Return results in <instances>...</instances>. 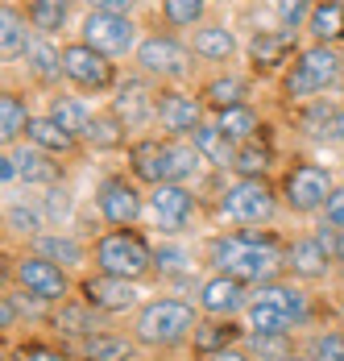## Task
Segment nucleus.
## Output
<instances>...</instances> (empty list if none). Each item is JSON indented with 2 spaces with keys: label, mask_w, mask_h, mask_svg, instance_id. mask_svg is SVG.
I'll return each instance as SVG.
<instances>
[{
  "label": "nucleus",
  "mask_w": 344,
  "mask_h": 361,
  "mask_svg": "<svg viewBox=\"0 0 344 361\" xmlns=\"http://www.w3.org/2000/svg\"><path fill=\"white\" fill-rule=\"evenodd\" d=\"M96 204L108 224H133L141 216V191L129 179H104Z\"/></svg>",
  "instance_id": "nucleus-9"
},
{
  "label": "nucleus",
  "mask_w": 344,
  "mask_h": 361,
  "mask_svg": "<svg viewBox=\"0 0 344 361\" xmlns=\"http://www.w3.org/2000/svg\"><path fill=\"white\" fill-rule=\"evenodd\" d=\"M83 357L87 361H129L133 357V345L116 332H96L83 341Z\"/></svg>",
  "instance_id": "nucleus-20"
},
{
  "label": "nucleus",
  "mask_w": 344,
  "mask_h": 361,
  "mask_svg": "<svg viewBox=\"0 0 344 361\" xmlns=\"http://www.w3.org/2000/svg\"><path fill=\"white\" fill-rule=\"evenodd\" d=\"M233 46H237V42H233L228 30H199V34H195V50L207 54V59H228Z\"/></svg>",
  "instance_id": "nucleus-35"
},
{
  "label": "nucleus",
  "mask_w": 344,
  "mask_h": 361,
  "mask_svg": "<svg viewBox=\"0 0 344 361\" xmlns=\"http://www.w3.org/2000/svg\"><path fill=\"white\" fill-rule=\"evenodd\" d=\"M220 129H224V137H228V142H249V137H253V129H257V116L245 109V104L224 109V112H220Z\"/></svg>",
  "instance_id": "nucleus-28"
},
{
  "label": "nucleus",
  "mask_w": 344,
  "mask_h": 361,
  "mask_svg": "<svg viewBox=\"0 0 344 361\" xmlns=\"http://www.w3.org/2000/svg\"><path fill=\"white\" fill-rule=\"evenodd\" d=\"M211 361H249V357L237 353V349H220V353H211Z\"/></svg>",
  "instance_id": "nucleus-51"
},
{
  "label": "nucleus",
  "mask_w": 344,
  "mask_h": 361,
  "mask_svg": "<svg viewBox=\"0 0 344 361\" xmlns=\"http://www.w3.org/2000/svg\"><path fill=\"white\" fill-rule=\"evenodd\" d=\"M34 25L37 30H59L67 21V0H34Z\"/></svg>",
  "instance_id": "nucleus-36"
},
{
  "label": "nucleus",
  "mask_w": 344,
  "mask_h": 361,
  "mask_svg": "<svg viewBox=\"0 0 344 361\" xmlns=\"http://www.w3.org/2000/svg\"><path fill=\"white\" fill-rule=\"evenodd\" d=\"M149 204H154V212H158V220H162L166 228L187 224L191 208H195V200H191V191H187L183 183H158V187L149 191Z\"/></svg>",
  "instance_id": "nucleus-13"
},
{
  "label": "nucleus",
  "mask_w": 344,
  "mask_h": 361,
  "mask_svg": "<svg viewBox=\"0 0 344 361\" xmlns=\"http://www.w3.org/2000/svg\"><path fill=\"white\" fill-rule=\"evenodd\" d=\"M336 137L344 142V112H340V121H336Z\"/></svg>",
  "instance_id": "nucleus-52"
},
{
  "label": "nucleus",
  "mask_w": 344,
  "mask_h": 361,
  "mask_svg": "<svg viewBox=\"0 0 344 361\" xmlns=\"http://www.w3.org/2000/svg\"><path fill=\"white\" fill-rule=\"evenodd\" d=\"M199 162H204V154L195 145L166 142L162 145V183H187L199 171Z\"/></svg>",
  "instance_id": "nucleus-17"
},
{
  "label": "nucleus",
  "mask_w": 344,
  "mask_h": 361,
  "mask_svg": "<svg viewBox=\"0 0 344 361\" xmlns=\"http://www.w3.org/2000/svg\"><path fill=\"white\" fill-rule=\"evenodd\" d=\"M0 112H4V121H0V137L4 142H13L21 129H30V112H25V104L17 96H4L0 100Z\"/></svg>",
  "instance_id": "nucleus-32"
},
{
  "label": "nucleus",
  "mask_w": 344,
  "mask_h": 361,
  "mask_svg": "<svg viewBox=\"0 0 344 361\" xmlns=\"http://www.w3.org/2000/svg\"><path fill=\"white\" fill-rule=\"evenodd\" d=\"M21 361H63V353L42 349V345H25V349H21Z\"/></svg>",
  "instance_id": "nucleus-49"
},
{
  "label": "nucleus",
  "mask_w": 344,
  "mask_h": 361,
  "mask_svg": "<svg viewBox=\"0 0 344 361\" xmlns=\"http://www.w3.org/2000/svg\"><path fill=\"white\" fill-rule=\"evenodd\" d=\"M195 149L204 154V162H216V166H237V149L224 137L220 125H199L195 129Z\"/></svg>",
  "instance_id": "nucleus-18"
},
{
  "label": "nucleus",
  "mask_w": 344,
  "mask_h": 361,
  "mask_svg": "<svg viewBox=\"0 0 344 361\" xmlns=\"http://www.w3.org/2000/svg\"><path fill=\"white\" fill-rule=\"evenodd\" d=\"M83 37L100 54H125L133 46V21L116 17V13H92L87 25H83Z\"/></svg>",
  "instance_id": "nucleus-8"
},
{
  "label": "nucleus",
  "mask_w": 344,
  "mask_h": 361,
  "mask_svg": "<svg viewBox=\"0 0 344 361\" xmlns=\"http://www.w3.org/2000/svg\"><path fill=\"white\" fill-rule=\"evenodd\" d=\"M249 345H253L262 357H278V361L290 357V349H286V336H266V332H253V336H249Z\"/></svg>",
  "instance_id": "nucleus-42"
},
{
  "label": "nucleus",
  "mask_w": 344,
  "mask_h": 361,
  "mask_svg": "<svg viewBox=\"0 0 344 361\" xmlns=\"http://www.w3.org/2000/svg\"><path fill=\"white\" fill-rule=\"evenodd\" d=\"M37 253L50 257V262H63V266H79L83 262V250L70 237H37Z\"/></svg>",
  "instance_id": "nucleus-30"
},
{
  "label": "nucleus",
  "mask_w": 344,
  "mask_h": 361,
  "mask_svg": "<svg viewBox=\"0 0 344 361\" xmlns=\"http://www.w3.org/2000/svg\"><path fill=\"white\" fill-rule=\"evenodd\" d=\"M290 42H295L290 34H257L253 37V59L274 67V63H282V54L290 50Z\"/></svg>",
  "instance_id": "nucleus-31"
},
{
  "label": "nucleus",
  "mask_w": 344,
  "mask_h": 361,
  "mask_svg": "<svg viewBox=\"0 0 344 361\" xmlns=\"http://www.w3.org/2000/svg\"><path fill=\"white\" fill-rule=\"evenodd\" d=\"M241 92H245L241 79H216V83L207 87V100L220 104V109H237V104H241Z\"/></svg>",
  "instance_id": "nucleus-38"
},
{
  "label": "nucleus",
  "mask_w": 344,
  "mask_h": 361,
  "mask_svg": "<svg viewBox=\"0 0 344 361\" xmlns=\"http://www.w3.org/2000/svg\"><path fill=\"white\" fill-rule=\"evenodd\" d=\"M328 257H332V250L324 245V237H303L286 250V266L303 279H319L328 270Z\"/></svg>",
  "instance_id": "nucleus-14"
},
{
  "label": "nucleus",
  "mask_w": 344,
  "mask_h": 361,
  "mask_svg": "<svg viewBox=\"0 0 344 361\" xmlns=\"http://www.w3.org/2000/svg\"><path fill=\"white\" fill-rule=\"evenodd\" d=\"M286 361H315V357H286Z\"/></svg>",
  "instance_id": "nucleus-53"
},
{
  "label": "nucleus",
  "mask_w": 344,
  "mask_h": 361,
  "mask_svg": "<svg viewBox=\"0 0 344 361\" xmlns=\"http://www.w3.org/2000/svg\"><path fill=\"white\" fill-rule=\"evenodd\" d=\"M166 274H183L187 270V253H178V250H158V257H154Z\"/></svg>",
  "instance_id": "nucleus-47"
},
{
  "label": "nucleus",
  "mask_w": 344,
  "mask_h": 361,
  "mask_svg": "<svg viewBox=\"0 0 344 361\" xmlns=\"http://www.w3.org/2000/svg\"><path fill=\"white\" fill-rule=\"evenodd\" d=\"M8 224H13L17 233H37V224H42V220H37L34 208H13V212H8Z\"/></svg>",
  "instance_id": "nucleus-45"
},
{
  "label": "nucleus",
  "mask_w": 344,
  "mask_h": 361,
  "mask_svg": "<svg viewBox=\"0 0 344 361\" xmlns=\"http://www.w3.org/2000/svg\"><path fill=\"white\" fill-rule=\"evenodd\" d=\"M162 4H166V17L174 25H191L204 13V0H162Z\"/></svg>",
  "instance_id": "nucleus-41"
},
{
  "label": "nucleus",
  "mask_w": 344,
  "mask_h": 361,
  "mask_svg": "<svg viewBox=\"0 0 344 361\" xmlns=\"http://www.w3.org/2000/svg\"><path fill=\"white\" fill-rule=\"evenodd\" d=\"M25 59H30V67H34L42 79H50V75L63 71V54H54L46 42H25Z\"/></svg>",
  "instance_id": "nucleus-34"
},
{
  "label": "nucleus",
  "mask_w": 344,
  "mask_h": 361,
  "mask_svg": "<svg viewBox=\"0 0 344 361\" xmlns=\"http://www.w3.org/2000/svg\"><path fill=\"white\" fill-rule=\"evenodd\" d=\"M17 283L30 290L34 299H42V303H59V299L67 295V274H63V266L50 262V257H42V253L17 262Z\"/></svg>",
  "instance_id": "nucleus-7"
},
{
  "label": "nucleus",
  "mask_w": 344,
  "mask_h": 361,
  "mask_svg": "<svg viewBox=\"0 0 344 361\" xmlns=\"http://www.w3.org/2000/svg\"><path fill=\"white\" fill-rule=\"evenodd\" d=\"M253 299H266V303H274V307H282L290 320H307V295L295 287H278V283H270V287H262Z\"/></svg>",
  "instance_id": "nucleus-23"
},
{
  "label": "nucleus",
  "mask_w": 344,
  "mask_h": 361,
  "mask_svg": "<svg viewBox=\"0 0 344 361\" xmlns=\"http://www.w3.org/2000/svg\"><path fill=\"white\" fill-rule=\"evenodd\" d=\"M59 332L67 336H96V316H92V303H63V312L54 316Z\"/></svg>",
  "instance_id": "nucleus-22"
},
{
  "label": "nucleus",
  "mask_w": 344,
  "mask_h": 361,
  "mask_svg": "<svg viewBox=\"0 0 344 361\" xmlns=\"http://www.w3.org/2000/svg\"><path fill=\"white\" fill-rule=\"evenodd\" d=\"M191 328H199L191 303H183V299H154V303H145L137 312L133 332H137L141 345H149V349H171Z\"/></svg>",
  "instance_id": "nucleus-2"
},
{
  "label": "nucleus",
  "mask_w": 344,
  "mask_h": 361,
  "mask_svg": "<svg viewBox=\"0 0 344 361\" xmlns=\"http://www.w3.org/2000/svg\"><path fill=\"white\" fill-rule=\"evenodd\" d=\"M311 357L315 361H344V332H324L311 341Z\"/></svg>",
  "instance_id": "nucleus-39"
},
{
  "label": "nucleus",
  "mask_w": 344,
  "mask_h": 361,
  "mask_svg": "<svg viewBox=\"0 0 344 361\" xmlns=\"http://www.w3.org/2000/svg\"><path fill=\"white\" fill-rule=\"evenodd\" d=\"M83 299L96 307V312H129L137 303V287L129 279H112V274H100V279H87L83 283Z\"/></svg>",
  "instance_id": "nucleus-10"
},
{
  "label": "nucleus",
  "mask_w": 344,
  "mask_h": 361,
  "mask_svg": "<svg viewBox=\"0 0 344 361\" xmlns=\"http://www.w3.org/2000/svg\"><path fill=\"white\" fill-rule=\"evenodd\" d=\"M278 17H282L290 30H295V25L307 17V0H282V4H278Z\"/></svg>",
  "instance_id": "nucleus-46"
},
{
  "label": "nucleus",
  "mask_w": 344,
  "mask_h": 361,
  "mask_svg": "<svg viewBox=\"0 0 344 361\" xmlns=\"http://www.w3.org/2000/svg\"><path fill=\"white\" fill-rule=\"evenodd\" d=\"M50 116L67 129L70 137H79V133H87V129H92V116H87V109H83V104H75V100H67V96H63V100H54Z\"/></svg>",
  "instance_id": "nucleus-29"
},
{
  "label": "nucleus",
  "mask_w": 344,
  "mask_h": 361,
  "mask_svg": "<svg viewBox=\"0 0 344 361\" xmlns=\"http://www.w3.org/2000/svg\"><path fill=\"white\" fill-rule=\"evenodd\" d=\"M17 171H21V179L25 183H59V162H50L42 149H25V154H17Z\"/></svg>",
  "instance_id": "nucleus-24"
},
{
  "label": "nucleus",
  "mask_w": 344,
  "mask_h": 361,
  "mask_svg": "<svg viewBox=\"0 0 344 361\" xmlns=\"http://www.w3.org/2000/svg\"><path fill=\"white\" fill-rule=\"evenodd\" d=\"M129 158H133V171L141 179H149L154 187L162 183V142H137Z\"/></svg>",
  "instance_id": "nucleus-27"
},
{
  "label": "nucleus",
  "mask_w": 344,
  "mask_h": 361,
  "mask_svg": "<svg viewBox=\"0 0 344 361\" xmlns=\"http://www.w3.org/2000/svg\"><path fill=\"white\" fill-rule=\"evenodd\" d=\"M311 34L319 37V42L340 37L344 34V4H336V0H324V4L311 13Z\"/></svg>",
  "instance_id": "nucleus-26"
},
{
  "label": "nucleus",
  "mask_w": 344,
  "mask_h": 361,
  "mask_svg": "<svg viewBox=\"0 0 344 361\" xmlns=\"http://www.w3.org/2000/svg\"><path fill=\"white\" fill-rule=\"evenodd\" d=\"M237 336V328L233 324H199L195 328V349H204V353H220V349H228V341Z\"/></svg>",
  "instance_id": "nucleus-33"
},
{
  "label": "nucleus",
  "mask_w": 344,
  "mask_h": 361,
  "mask_svg": "<svg viewBox=\"0 0 344 361\" xmlns=\"http://www.w3.org/2000/svg\"><path fill=\"white\" fill-rule=\"evenodd\" d=\"M220 212L228 220H237V224H262V220L274 216V191L262 179H241L224 191Z\"/></svg>",
  "instance_id": "nucleus-4"
},
{
  "label": "nucleus",
  "mask_w": 344,
  "mask_h": 361,
  "mask_svg": "<svg viewBox=\"0 0 344 361\" xmlns=\"http://www.w3.org/2000/svg\"><path fill=\"white\" fill-rule=\"evenodd\" d=\"M154 112H158L162 129H171V133H191V129H199V104L187 100V96L166 92V96L154 104Z\"/></svg>",
  "instance_id": "nucleus-15"
},
{
  "label": "nucleus",
  "mask_w": 344,
  "mask_h": 361,
  "mask_svg": "<svg viewBox=\"0 0 344 361\" xmlns=\"http://www.w3.org/2000/svg\"><path fill=\"white\" fill-rule=\"evenodd\" d=\"M87 137L100 145V149L121 145V116H96V121H92V129H87Z\"/></svg>",
  "instance_id": "nucleus-37"
},
{
  "label": "nucleus",
  "mask_w": 344,
  "mask_h": 361,
  "mask_svg": "<svg viewBox=\"0 0 344 361\" xmlns=\"http://www.w3.org/2000/svg\"><path fill=\"white\" fill-rule=\"evenodd\" d=\"M211 262L224 270V274H233V279H270L278 270V250L270 241H262V237H220V241H211Z\"/></svg>",
  "instance_id": "nucleus-1"
},
{
  "label": "nucleus",
  "mask_w": 344,
  "mask_h": 361,
  "mask_svg": "<svg viewBox=\"0 0 344 361\" xmlns=\"http://www.w3.org/2000/svg\"><path fill=\"white\" fill-rule=\"evenodd\" d=\"M336 75H340V59H336L328 46H315V50H307V54L295 63V71H290V79H286V92H290V96L324 92Z\"/></svg>",
  "instance_id": "nucleus-6"
},
{
  "label": "nucleus",
  "mask_w": 344,
  "mask_h": 361,
  "mask_svg": "<svg viewBox=\"0 0 344 361\" xmlns=\"http://www.w3.org/2000/svg\"><path fill=\"white\" fill-rule=\"evenodd\" d=\"M199 307H204L207 316H237L245 307V283L233 279V274L207 279L204 290H199Z\"/></svg>",
  "instance_id": "nucleus-11"
},
{
  "label": "nucleus",
  "mask_w": 344,
  "mask_h": 361,
  "mask_svg": "<svg viewBox=\"0 0 344 361\" xmlns=\"http://www.w3.org/2000/svg\"><path fill=\"white\" fill-rule=\"evenodd\" d=\"M30 142L42 145V149H50V154H67L70 145H75V137H70L54 116H37V121H30Z\"/></svg>",
  "instance_id": "nucleus-21"
},
{
  "label": "nucleus",
  "mask_w": 344,
  "mask_h": 361,
  "mask_svg": "<svg viewBox=\"0 0 344 361\" xmlns=\"http://www.w3.org/2000/svg\"><path fill=\"white\" fill-rule=\"evenodd\" d=\"M340 75H344V63H340Z\"/></svg>",
  "instance_id": "nucleus-54"
},
{
  "label": "nucleus",
  "mask_w": 344,
  "mask_h": 361,
  "mask_svg": "<svg viewBox=\"0 0 344 361\" xmlns=\"http://www.w3.org/2000/svg\"><path fill=\"white\" fill-rule=\"evenodd\" d=\"M332 191H336V187H332V175H328L324 166H315V162H303V166H295V171L286 175V204H290L295 212H315V208H324Z\"/></svg>",
  "instance_id": "nucleus-5"
},
{
  "label": "nucleus",
  "mask_w": 344,
  "mask_h": 361,
  "mask_svg": "<svg viewBox=\"0 0 344 361\" xmlns=\"http://www.w3.org/2000/svg\"><path fill=\"white\" fill-rule=\"evenodd\" d=\"M46 208H50V216H54V220H63V216L70 212L67 191H63V187H54V191H50V204H46Z\"/></svg>",
  "instance_id": "nucleus-48"
},
{
  "label": "nucleus",
  "mask_w": 344,
  "mask_h": 361,
  "mask_svg": "<svg viewBox=\"0 0 344 361\" xmlns=\"http://www.w3.org/2000/svg\"><path fill=\"white\" fill-rule=\"evenodd\" d=\"M324 216H328V224H332V228H344V187H336V191L328 195Z\"/></svg>",
  "instance_id": "nucleus-44"
},
{
  "label": "nucleus",
  "mask_w": 344,
  "mask_h": 361,
  "mask_svg": "<svg viewBox=\"0 0 344 361\" xmlns=\"http://www.w3.org/2000/svg\"><path fill=\"white\" fill-rule=\"evenodd\" d=\"M96 13H116V17H125V8L133 4V0H87Z\"/></svg>",
  "instance_id": "nucleus-50"
},
{
  "label": "nucleus",
  "mask_w": 344,
  "mask_h": 361,
  "mask_svg": "<svg viewBox=\"0 0 344 361\" xmlns=\"http://www.w3.org/2000/svg\"><path fill=\"white\" fill-rule=\"evenodd\" d=\"M141 63H145V71H158V75H178L187 67V50L171 42V37H149L145 46H141Z\"/></svg>",
  "instance_id": "nucleus-16"
},
{
  "label": "nucleus",
  "mask_w": 344,
  "mask_h": 361,
  "mask_svg": "<svg viewBox=\"0 0 344 361\" xmlns=\"http://www.w3.org/2000/svg\"><path fill=\"white\" fill-rule=\"evenodd\" d=\"M96 266H100V274H112V279H141L149 266H154V253L149 245L141 241L137 233H129V228H116V233H108L100 237V245H96Z\"/></svg>",
  "instance_id": "nucleus-3"
},
{
  "label": "nucleus",
  "mask_w": 344,
  "mask_h": 361,
  "mask_svg": "<svg viewBox=\"0 0 344 361\" xmlns=\"http://www.w3.org/2000/svg\"><path fill=\"white\" fill-rule=\"evenodd\" d=\"M290 316L282 312V307H274V303H266V299H253L249 303V328L253 332H266V336H286L290 332Z\"/></svg>",
  "instance_id": "nucleus-19"
},
{
  "label": "nucleus",
  "mask_w": 344,
  "mask_h": 361,
  "mask_svg": "<svg viewBox=\"0 0 344 361\" xmlns=\"http://www.w3.org/2000/svg\"><path fill=\"white\" fill-rule=\"evenodd\" d=\"M0 46H4V54H13L17 46H21V17L13 13V8H4V17H0Z\"/></svg>",
  "instance_id": "nucleus-43"
},
{
  "label": "nucleus",
  "mask_w": 344,
  "mask_h": 361,
  "mask_svg": "<svg viewBox=\"0 0 344 361\" xmlns=\"http://www.w3.org/2000/svg\"><path fill=\"white\" fill-rule=\"evenodd\" d=\"M63 71L75 83H83V87H104L112 79V67L104 63V54L92 50V46H67L63 50Z\"/></svg>",
  "instance_id": "nucleus-12"
},
{
  "label": "nucleus",
  "mask_w": 344,
  "mask_h": 361,
  "mask_svg": "<svg viewBox=\"0 0 344 361\" xmlns=\"http://www.w3.org/2000/svg\"><path fill=\"white\" fill-rule=\"evenodd\" d=\"M266 166H270V154H266V149H257V145H245L241 154H237V171H241L245 179H257Z\"/></svg>",
  "instance_id": "nucleus-40"
},
{
  "label": "nucleus",
  "mask_w": 344,
  "mask_h": 361,
  "mask_svg": "<svg viewBox=\"0 0 344 361\" xmlns=\"http://www.w3.org/2000/svg\"><path fill=\"white\" fill-rule=\"evenodd\" d=\"M116 116L121 125H141L149 116V100H145V87L141 83H125L121 96H116Z\"/></svg>",
  "instance_id": "nucleus-25"
}]
</instances>
